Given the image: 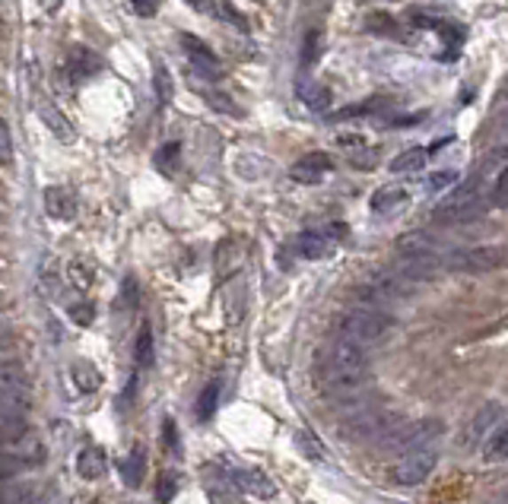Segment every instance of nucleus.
Returning <instances> with one entry per match:
<instances>
[{
    "label": "nucleus",
    "mask_w": 508,
    "mask_h": 504,
    "mask_svg": "<svg viewBox=\"0 0 508 504\" xmlns=\"http://www.w3.org/2000/svg\"><path fill=\"white\" fill-rule=\"evenodd\" d=\"M365 375H369V355L365 346L353 343L347 337H337L324 353V365H321V377L324 387L334 393H356L363 387Z\"/></svg>",
    "instance_id": "1"
},
{
    "label": "nucleus",
    "mask_w": 508,
    "mask_h": 504,
    "mask_svg": "<svg viewBox=\"0 0 508 504\" xmlns=\"http://www.w3.org/2000/svg\"><path fill=\"white\" fill-rule=\"evenodd\" d=\"M489 210V197L483 188V174L477 172V178H471L467 184H461L457 190L448 194V200H442L435 219L442 226H464V222H473L483 213Z\"/></svg>",
    "instance_id": "2"
},
{
    "label": "nucleus",
    "mask_w": 508,
    "mask_h": 504,
    "mask_svg": "<svg viewBox=\"0 0 508 504\" xmlns=\"http://www.w3.org/2000/svg\"><path fill=\"white\" fill-rule=\"evenodd\" d=\"M391 330V317L379 308H349L347 314L340 317V324H337V337H347L359 346H369V343H379L385 333Z\"/></svg>",
    "instance_id": "3"
},
{
    "label": "nucleus",
    "mask_w": 508,
    "mask_h": 504,
    "mask_svg": "<svg viewBox=\"0 0 508 504\" xmlns=\"http://www.w3.org/2000/svg\"><path fill=\"white\" fill-rule=\"evenodd\" d=\"M29 409L32 393L29 387H7L0 391V441L29 431Z\"/></svg>",
    "instance_id": "4"
},
{
    "label": "nucleus",
    "mask_w": 508,
    "mask_h": 504,
    "mask_svg": "<svg viewBox=\"0 0 508 504\" xmlns=\"http://www.w3.org/2000/svg\"><path fill=\"white\" fill-rule=\"evenodd\" d=\"M442 425L439 422H401L391 435L381 441V447L391 454H413V451H423V447H433L435 438H439Z\"/></svg>",
    "instance_id": "5"
},
{
    "label": "nucleus",
    "mask_w": 508,
    "mask_h": 504,
    "mask_svg": "<svg viewBox=\"0 0 508 504\" xmlns=\"http://www.w3.org/2000/svg\"><path fill=\"white\" fill-rule=\"evenodd\" d=\"M445 273H489L505 264L499 248H467V251H442Z\"/></svg>",
    "instance_id": "6"
},
{
    "label": "nucleus",
    "mask_w": 508,
    "mask_h": 504,
    "mask_svg": "<svg viewBox=\"0 0 508 504\" xmlns=\"http://www.w3.org/2000/svg\"><path fill=\"white\" fill-rule=\"evenodd\" d=\"M0 451H4V463H7L10 473L38 467V463L45 460V445L32 435V429L23 431V435L10 438V441H0Z\"/></svg>",
    "instance_id": "7"
},
{
    "label": "nucleus",
    "mask_w": 508,
    "mask_h": 504,
    "mask_svg": "<svg viewBox=\"0 0 508 504\" xmlns=\"http://www.w3.org/2000/svg\"><path fill=\"white\" fill-rule=\"evenodd\" d=\"M435 463H439V454L435 447H423V451L403 454V460L395 467V482L397 485H419L433 476Z\"/></svg>",
    "instance_id": "8"
},
{
    "label": "nucleus",
    "mask_w": 508,
    "mask_h": 504,
    "mask_svg": "<svg viewBox=\"0 0 508 504\" xmlns=\"http://www.w3.org/2000/svg\"><path fill=\"white\" fill-rule=\"evenodd\" d=\"M182 48H184V54H188L191 67L198 70V74L210 76V80H216V76L223 74V70H220V60H216V54H213L198 35H182Z\"/></svg>",
    "instance_id": "9"
},
{
    "label": "nucleus",
    "mask_w": 508,
    "mask_h": 504,
    "mask_svg": "<svg viewBox=\"0 0 508 504\" xmlns=\"http://www.w3.org/2000/svg\"><path fill=\"white\" fill-rule=\"evenodd\" d=\"M331 166H334V162H331L327 152H309V156H302L296 166L289 168V174H293V181H299V184H318V181L331 172Z\"/></svg>",
    "instance_id": "10"
},
{
    "label": "nucleus",
    "mask_w": 508,
    "mask_h": 504,
    "mask_svg": "<svg viewBox=\"0 0 508 504\" xmlns=\"http://www.w3.org/2000/svg\"><path fill=\"white\" fill-rule=\"evenodd\" d=\"M0 504H42L35 482H26L20 476H4L0 479Z\"/></svg>",
    "instance_id": "11"
},
{
    "label": "nucleus",
    "mask_w": 508,
    "mask_h": 504,
    "mask_svg": "<svg viewBox=\"0 0 508 504\" xmlns=\"http://www.w3.org/2000/svg\"><path fill=\"white\" fill-rule=\"evenodd\" d=\"M45 210L51 219H61V222H70L76 216V197L74 190L67 188H48L45 190Z\"/></svg>",
    "instance_id": "12"
},
{
    "label": "nucleus",
    "mask_w": 508,
    "mask_h": 504,
    "mask_svg": "<svg viewBox=\"0 0 508 504\" xmlns=\"http://www.w3.org/2000/svg\"><path fill=\"white\" fill-rule=\"evenodd\" d=\"M293 248H296V254L305 257V260H321V257H327L334 251V241L327 238L324 232H302L293 241Z\"/></svg>",
    "instance_id": "13"
},
{
    "label": "nucleus",
    "mask_w": 508,
    "mask_h": 504,
    "mask_svg": "<svg viewBox=\"0 0 508 504\" xmlns=\"http://www.w3.org/2000/svg\"><path fill=\"white\" fill-rule=\"evenodd\" d=\"M102 67H106L102 58L96 51H90V48H74V51L67 54V70L74 80H86V76L99 74Z\"/></svg>",
    "instance_id": "14"
},
{
    "label": "nucleus",
    "mask_w": 508,
    "mask_h": 504,
    "mask_svg": "<svg viewBox=\"0 0 508 504\" xmlns=\"http://www.w3.org/2000/svg\"><path fill=\"white\" fill-rule=\"evenodd\" d=\"M483 457L489 460V463L508 460V422H496L493 429H489V438H486V445H483Z\"/></svg>",
    "instance_id": "15"
},
{
    "label": "nucleus",
    "mask_w": 508,
    "mask_h": 504,
    "mask_svg": "<svg viewBox=\"0 0 508 504\" xmlns=\"http://www.w3.org/2000/svg\"><path fill=\"white\" fill-rule=\"evenodd\" d=\"M106 469H108V460L99 447H86V451H80V457H76V473L83 476V479H99V476H106Z\"/></svg>",
    "instance_id": "16"
},
{
    "label": "nucleus",
    "mask_w": 508,
    "mask_h": 504,
    "mask_svg": "<svg viewBox=\"0 0 508 504\" xmlns=\"http://www.w3.org/2000/svg\"><path fill=\"white\" fill-rule=\"evenodd\" d=\"M38 114H42V120H45V124H48V130H51V134L58 136L61 143H70V140H74V136H76V130L70 128V120L64 118V114L58 112V108H54V105L42 102V105H38Z\"/></svg>",
    "instance_id": "17"
},
{
    "label": "nucleus",
    "mask_w": 508,
    "mask_h": 504,
    "mask_svg": "<svg viewBox=\"0 0 508 504\" xmlns=\"http://www.w3.org/2000/svg\"><path fill=\"white\" fill-rule=\"evenodd\" d=\"M232 479H236L238 489L251 492V495H258V498H270V495H273L270 479H267V476L261 473V469H242V473H236Z\"/></svg>",
    "instance_id": "18"
},
{
    "label": "nucleus",
    "mask_w": 508,
    "mask_h": 504,
    "mask_svg": "<svg viewBox=\"0 0 508 504\" xmlns=\"http://www.w3.org/2000/svg\"><path fill=\"white\" fill-rule=\"evenodd\" d=\"M423 251H439V241L426 232L403 235L401 244H397V257H413V254H423Z\"/></svg>",
    "instance_id": "19"
},
{
    "label": "nucleus",
    "mask_w": 508,
    "mask_h": 504,
    "mask_svg": "<svg viewBox=\"0 0 508 504\" xmlns=\"http://www.w3.org/2000/svg\"><path fill=\"white\" fill-rule=\"evenodd\" d=\"M407 204V190L403 188H381L379 194H372V213H395L397 206Z\"/></svg>",
    "instance_id": "20"
},
{
    "label": "nucleus",
    "mask_w": 508,
    "mask_h": 504,
    "mask_svg": "<svg viewBox=\"0 0 508 504\" xmlns=\"http://www.w3.org/2000/svg\"><path fill=\"white\" fill-rule=\"evenodd\" d=\"M7 387H29V375L20 361L0 359V391H7Z\"/></svg>",
    "instance_id": "21"
},
{
    "label": "nucleus",
    "mask_w": 508,
    "mask_h": 504,
    "mask_svg": "<svg viewBox=\"0 0 508 504\" xmlns=\"http://www.w3.org/2000/svg\"><path fill=\"white\" fill-rule=\"evenodd\" d=\"M74 384L83 393H92V391H99L102 375L96 371V365H90V361H76L74 365Z\"/></svg>",
    "instance_id": "22"
},
{
    "label": "nucleus",
    "mask_w": 508,
    "mask_h": 504,
    "mask_svg": "<svg viewBox=\"0 0 508 504\" xmlns=\"http://www.w3.org/2000/svg\"><path fill=\"white\" fill-rule=\"evenodd\" d=\"M419 168H426V152L423 150H410L391 162V172L395 174H417Z\"/></svg>",
    "instance_id": "23"
},
{
    "label": "nucleus",
    "mask_w": 508,
    "mask_h": 504,
    "mask_svg": "<svg viewBox=\"0 0 508 504\" xmlns=\"http://www.w3.org/2000/svg\"><path fill=\"white\" fill-rule=\"evenodd\" d=\"M144 469H146V460H144V451L137 447V451H130V457L121 463V476L128 485H140L144 482Z\"/></svg>",
    "instance_id": "24"
},
{
    "label": "nucleus",
    "mask_w": 508,
    "mask_h": 504,
    "mask_svg": "<svg viewBox=\"0 0 508 504\" xmlns=\"http://www.w3.org/2000/svg\"><path fill=\"white\" fill-rule=\"evenodd\" d=\"M299 98H302V102H305L309 108H315V112H321V108L331 105V92H327L324 86L299 83Z\"/></svg>",
    "instance_id": "25"
},
{
    "label": "nucleus",
    "mask_w": 508,
    "mask_h": 504,
    "mask_svg": "<svg viewBox=\"0 0 508 504\" xmlns=\"http://www.w3.org/2000/svg\"><path fill=\"white\" fill-rule=\"evenodd\" d=\"M134 355H137V365H140V368H150V365H152V330H150V324L140 327Z\"/></svg>",
    "instance_id": "26"
},
{
    "label": "nucleus",
    "mask_w": 508,
    "mask_h": 504,
    "mask_svg": "<svg viewBox=\"0 0 508 504\" xmlns=\"http://www.w3.org/2000/svg\"><path fill=\"white\" fill-rule=\"evenodd\" d=\"M489 204H493V206H502V210H508V166L502 168L499 174H496L493 190H489Z\"/></svg>",
    "instance_id": "27"
},
{
    "label": "nucleus",
    "mask_w": 508,
    "mask_h": 504,
    "mask_svg": "<svg viewBox=\"0 0 508 504\" xmlns=\"http://www.w3.org/2000/svg\"><path fill=\"white\" fill-rule=\"evenodd\" d=\"M216 399H220V381H213V384L200 393V399H198V415H200V419H210L213 409H216Z\"/></svg>",
    "instance_id": "28"
},
{
    "label": "nucleus",
    "mask_w": 508,
    "mask_h": 504,
    "mask_svg": "<svg viewBox=\"0 0 508 504\" xmlns=\"http://www.w3.org/2000/svg\"><path fill=\"white\" fill-rule=\"evenodd\" d=\"M318 48H321V35L318 32H309L305 35V45H302V67H315V60H318Z\"/></svg>",
    "instance_id": "29"
},
{
    "label": "nucleus",
    "mask_w": 508,
    "mask_h": 504,
    "mask_svg": "<svg viewBox=\"0 0 508 504\" xmlns=\"http://www.w3.org/2000/svg\"><path fill=\"white\" fill-rule=\"evenodd\" d=\"M493 419H496V407H486L483 413H480L477 419H473L471 431H467V445H471V441H477V438L483 435V429H486V425H489Z\"/></svg>",
    "instance_id": "30"
},
{
    "label": "nucleus",
    "mask_w": 508,
    "mask_h": 504,
    "mask_svg": "<svg viewBox=\"0 0 508 504\" xmlns=\"http://www.w3.org/2000/svg\"><path fill=\"white\" fill-rule=\"evenodd\" d=\"M175 159H178V143H168V146H162V150L156 152V166H160L166 174H172L175 172Z\"/></svg>",
    "instance_id": "31"
},
{
    "label": "nucleus",
    "mask_w": 508,
    "mask_h": 504,
    "mask_svg": "<svg viewBox=\"0 0 508 504\" xmlns=\"http://www.w3.org/2000/svg\"><path fill=\"white\" fill-rule=\"evenodd\" d=\"M156 96H160V102L166 105L168 98H172V76H168V70L162 67H156Z\"/></svg>",
    "instance_id": "32"
},
{
    "label": "nucleus",
    "mask_w": 508,
    "mask_h": 504,
    "mask_svg": "<svg viewBox=\"0 0 508 504\" xmlns=\"http://www.w3.org/2000/svg\"><path fill=\"white\" fill-rule=\"evenodd\" d=\"M216 10H220L223 13V19H226V23H232V26H238V29H248V23H245L242 19V13H238L236 7H232V4H229V0H216Z\"/></svg>",
    "instance_id": "33"
},
{
    "label": "nucleus",
    "mask_w": 508,
    "mask_h": 504,
    "mask_svg": "<svg viewBox=\"0 0 508 504\" xmlns=\"http://www.w3.org/2000/svg\"><path fill=\"white\" fill-rule=\"evenodd\" d=\"M13 162V140H10V128L0 120V166Z\"/></svg>",
    "instance_id": "34"
},
{
    "label": "nucleus",
    "mask_w": 508,
    "mask_h": 504,
    "mask_svg": "<svg viewBox=\"0 0 508 504\" xmlns=\"http://www.w3.org/2000/svg\"><path fill=\"white\" fill-rule=\"evenodd\" d=\"M175 492H178V476H162L160 489H156V498H160V504H168L175 498Z\"/></svg>",
    "instance_id": "35"
},
{
    "label": "nucleus",
    "mask_w": 508,
    "mask_h": 504,
    "mask_svg": "<svg viewBox=\"0 0 508 504\" xmlns=\"http://www.w3.org/2000/svg\"><path fill=\"white\" fill-rule=\"evenodd\" d=\"M451 184H457L455 168H445V172H439V174H433V178H429V188H433V190H445V188H451Z\"/></svg>",
    "instance_id": "36"
},
{
    "label": "nucleus",
    "mask_w": 508,
    "mask_h": 504,
    "mask_svg": "<svg viewBox=\"0 0 508 504\" xmlns=\"http://www.w3.org/2000/svg\"><path fill=\"white\" fill-rule=\"evenodd\" d=\"M130 7H134L137 16L150 19V16H156V10H160V0H130Z\"/></svg>",
    "instance_id": "37"
},
{
    "label": "nucleus",
    "mask_w": 508,
    "mask_h": 504,
    "mask_svg": "<svg viewBox=\"0 0 508 504\" xmlns=\"http://www.w3.org/2000/svg\"><path fill=\"white\" fill-rule=\"evenodd\" d=\"M200 96L207 98V102H210L213 108H220V112H229V114H236V105H232V102H229L226 96H216V92L213 89H207V92H200Z\"/></svg>",
    "instance_id": "38"
},
{
    "label": "nucleus",
    "mask_w": 508,
    "mask_h": 504,
    "mask_svg": "<svg viewBox=\"0 0 508 504\" xmlns=\"http://www.w3.org/2000/svg\"><path fill=\"white\" fill-rule=\"evenodd\" d=\"M70 317H74L76 324H92V317H96V311H92V305H74L70 308Z\"/></svg>",
    "instance_id": "39"
},
{
    "label": "nucleus",
    "mask_w": 508,
    "mask_h": 504,
    "mask_svg": "<svg viewBox=\"0 0 508 504\" xmlns=\"http://www.w3.org/2000/svg\"><path fill=\"white\" fill-rule=\"evenodd\" d=\"M188 7H194L198 13H210L213 7H216V0H184Z\"/></svg>",
    "instance_id": "40"
},
{
    "label": "nucleus",
    "mask_w": 508,
    "mask_h": 504,
    "mask_svg": "<svg viewBox=\"0 0 508 504\" xmlns=\"http://www.w3.org/2000/svg\"><path fill=\"white\" fill-rule=\"evenodd\" d=\"M61 4H64V0H38V7L45 10V13H58V10H61Z\"/></svg>",
    "instance_id": "41"
},
{
    "label": "nucleus",
    "mask_w": 508,
    "mask_h": 504,
    "mask_svg": "<svg viewBox=\"0 0 508 504\" xmlns=\"http://www.w3.org/2000/svg\"><path fill=\"white\" fill-rule=\"evenodd\" d=\"M86 267L83 264H74V276H76V283H80V286H86V283H90V273H83Z\"/></svg>",
    "instance_id": "42"
},
{
    "label": "nucleus",
    "mask_w": 508,
    "mask_h": 504,
    "mask_svg": "<svg viewBox=\"0 0 508 504\" xmlns=\"http://www.w3.org/2000/svg\"><path fill=\"white\" fill-rule=\"evenodd\" d=\"M10 337V330H7V324H4V321H0V343H4V339Z\"/></svg>",
    "instance_id": "43"
},
{
    "label": "nucleus",
    "mask_w": 508,
    "mask_h": 504,
    "mask_svg": "<svg viewBox=\"0 0 508 504\" xmlns=\"http://www.w3.org/2000/svg\"><path fill=\"white\" fill-rule=\"evenodd\" d=\"M502 130L508 134V114H502Z\"/></svg>",
    "instance_id": "44"
},
{
    "label": "nucleus",
    "mask_w": 508,
    "mask_h": 504,
    "mask_svg": "<svg viewBox=\"0 0 508 504\" xmlns=\"http://www.w3.org/2000/svg\"><path fill=\"white\" fill-rule=\"evenodd\" d=\"M502 92H505V98H508V80H505V83H502Z\"/></svg>",
    "instance_id": "45"
},
{
    "label": "nucleus",
    "mask_w": 508,
    "mask_h": 504,
    "mask_svg": "<svg viewBox=\"0 0 508 504\" xmlns=\"http://www.w3.org/2000/svg\"><path fill=\"white\" fill-rule=\"evenodd\" d=\"M502 504H508V495H505V498H502Z\"/></svg>",
    "instance_id": "46"
}]
</instances>
